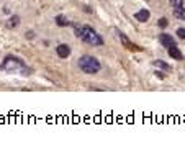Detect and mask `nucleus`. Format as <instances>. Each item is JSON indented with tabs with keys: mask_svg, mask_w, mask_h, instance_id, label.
<instances>
[{
	"mask_svg": "<svg viewBox=\"0 0 185 167\" xmlns=\"http://www.w3.org/2000/svg\"><path fill=\"white\" fill-rule=\"evenodd\" d=\"M74 28H75V36L77 38H80V39H84L85 43H89V44H92V46H102L103 44V39H102V36L98 34L94 28L92 26H79V25H74Z\"/></svg>",
	"mask_w": 185,
	"mask_h": 167,
	"instance_id": "nucleus-1",
	"label": "nucleus"
},
{
	"mask_svg": "<svg viewBox=\"0 0 185 167\" xmlns=\"http://www.w3.org/2000/svg\"><path fill=\"white\" fill-rule=\"evenodd\" d=\"M79 67H80L82 72H85V74H97V72L100 70L102 64H100V61H98L97 57L85 54V56H82L79 59Z\"/></svg>",
	"mask_w": 185,
	"mask_h": 167,
	"instance_id": "nucleus-2",
	"label": "nucleus"
},
{
	"mask_svg": "<svg viewBox=\"0 0 185 167\" xmlns=\"http://www.w3.org/2000/svg\"><path fill=\"white\" fill-rule=\"evenodd\" d=\"M2 69L8 70V72H17L18 69H25V64L21 59H18V57L8 56V57H5V61L2 64Z\"/></svg>",
	"mask_w": 185,
	"mask_h": 167,
	"instance_id": "nucleus-3",
	"label": "nucleus"
},
{
	"mask_svg": "<svg viewBox=\"0 0 185 167\" xmlns=\"http://www.w3.org/2000/svg\"><path fill=\"white\" fill-rule=\"evenodd\" d=\"M118 36H120V39L123 41V44H125L128 49H130V51H143V48H139L138 44H134V43H131V41L128 39V38H126V36H125L121 31H118Z\"/></svg>",
	"mask_w": 185,
	"mask_h": 167,
	"instance_id": "nucleus-4",
	"label": "nucleus"
},
{
	"mask_svg": "<svg viewBox=\"0 0 185 167\" xmlns=\"http://www.w3.org/2000/svg\"><path fill=\"white\" fill-rule=\"evenodd\" d=\"M167 53H169V56L172 57V59H175V61H182V59H183V54H182V51L179 49V46H177V44L167 48Z\"/></svg>",
	"mask_w": 185,
	"mask_h": 167,
	"instance_id": "nucleus-5",
	"label": "nucleus"
},
{
	"mask_svg": "<svg viewBox=\"0 0 185 167\" xmlns=\"http://www.w3.org/2000/svg\"><path fill=\"white\" fill-rule=\"evenodd\" d=\"M159 43H161L162 46H166V48H170V46L177 44V43H175V39H174L170 34H167V33H162V34L159 36Z\"/></svg>",
	"mask_w": 185,
	"mask_h": 167,
	"instance_id": "nucleus-6",
	"label": "nucleus"
},
{
	"mask_svg": "<svg viewBox=\"0 0 185 167\" xmlns=\"http://www.w3.org/2000/svg\"><path fill=\"white\" fill-rule=\"evenodd\" d=\"M134 18H136L138 21H141V23H144V21H147V20H149V10L141 8L139 12L134 13Z\"/></svg>",
	"mask_w": 185,
	"mask_h": 167,
	"instance_id": "nucleus-7",
	"label": "nucleus"
},
{
	"mask_svg": "<svg viewBox=\"0 0 185 167\" xmlns=\"http://www.w3.org/2000/svg\"><path fill=\"white\" fill-rule=\"evenodd\" d=\"M56 53H58L59 57H67L70 54V48L67 44H59L58 48H56Z\"/></svg>",
	"mask_w": 185,
	"mask_h": 167,
	"instance_id": "nucleus-8",
	"label": "nucleus"
},
{
	"mask_svg": "<svg viewBox=\"0 0 185 167\" xmlns=\"http://www.w3.org/2000/svg\"><path fill=\"white\" fill-rule=\"evenodd\" d=\"M174 17L177 20H185V7H174Z\"/></svg>",
	"mask_w": 185,
	"mask_h": 167,
	"instance_id": "nucleus-9",
	"label": "nucleus"
},
{
	"mask_svg": "<svg viewBox=\"0 0 185 167\" xmlns=\"http://www.w3.org/2000/svg\"><path fill=\"white\" fill-rule=\"evenodd\" d=\"M54 21H56V25H59V26H67V25H70V21L67 20V17H64V15H58L54 18Z\"/></svg>",
	"mask_w": 185,
	"mask_h": 167,
	"instance_id": "nucleus-10",
	"label": "nucleus"
},
{
	"mask_svg": "<svg viewBox=\"0 0 185 167\" xmlns=\"http://www.w3.org/2000/svg\"><path fill=\"white\" fill-rule=\"evenodd\" d=\"M152 64H154L156 67H159V69H162V70H166V72H167V70H170V66H169V64L162 62V61H154Z\"/></svg>",
	"mask_w": 185,
	"mask_h": 167,
	"instance_id": "nucleus-11",
	"label": "nucleus"
},
{
	"mask_svg": "<svg viewBox=\"0 0 185 167\" xmlns=\"http://www.w3.org/2000/svg\"><path fill=\"white\" fill-rule=\"evenodd\" d=\"M18 23H20V18L18 17H12L10 21L7 23V26H8V28H15V26H18Z\"/></svg>",
	"mask_w": 185,
	"mask_h": 167,
	"instance_id": "nucleus-12",
	"label": "nucleus"
},
{
	"mask_svg": "<svg viewBox=\"0 0 185 167\" xmlns=\"http://www.w3.org/2000/svg\"><path fill=\"white\" fill-rule=\"evenodd\" d=\"M157 25H159L161 28H166V26L169 25V21H167V18H161V20L157 21Z\"/></svg>",
	"mask_w": 185,
	"mask_h": 167,
	"instance_id": "nucleus-13",
	"label": "nucleus"
},
{
	"mask_svg": "<svg viewBox=\"0 0 185 167\" xmlns=\"http://www.w3.org/2000/svg\"><path fill=\"white\" fill-rule=\"evenodd\" d=\"M177 36H179L180 39H185V28H179V30H177Z\"/></svg>",
	"mask_w": 185,
	"mask_h": 167,
	"instance_id": "nucleus-14",
	"label": "nucleus"
},
{
	"mask_svg": "<svg viewBox=\"0 0 185 167\" xmlns=\"http://www.w3.org/2000/svg\"><path fill=\"white\" fill-rule=\"evenodd\" d=\"M172 7H182L183 5V0H170Z\"/></svg>",
	"mask_w": 185,
	"mask_h": 167,
	"instance_id": "nucleus-15",
	"label": "nucleus"
},
{
	"mask_svg": "<svg viewBox=\"0 0 185 167\" xmlns=\"http://www.w3.org/2000/svg\"><path fill=\"white\" fill-rule=\"evenodd\" d=\"M33 36H34V34H33V31H30V33H26V38H33Z\"/></svg>",
	"mask_w": 185,
	"mask_h": 167,
	"instance_id": "nucleus-16",
	"label": "nucleus"
}]
</instances>
